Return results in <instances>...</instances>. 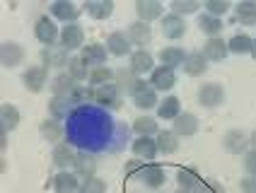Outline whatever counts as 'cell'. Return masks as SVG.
<instances>
[{"mask_svg":"<svg viewBox=\"0 0 256 193\" xmlns=\"http://www.w3.org/2000/svg\"><path fill=\"white\" fill-rule=\"evenodd\" d=\"M39 58H42V66L46 70H58V72H63V68L68 70V63H70V51H66L60 44L58 46H46V48H42V54H39Z\"/></svg>","mask_w":256,"mask_h":193,"instance_id":"1","label":"cell"},{"mask_svg":"<svg viewBox=\"0 0 256 193\" xmlns=\"http://www.w3.org/2000/svg\"><path fill=\"white\" fill-rule=\"evenodd\" d=\"M196 102L203 109H218L225 102V87L220 82H206L198 87L196 92Z\"/></svg>","mask_w":256,"mask_h":193,"instance_id":"2","label":"cell"},{"mask_svg":"<svg viewBox=\"0 0 256 193\" xmlns=\"http://www.w3.org/2000/svg\"><path fill=\"white\" fill-rule=\"evenodd\" d=\"M121 94L124 92L112 82V84H104V87L94 90V102H97L100 109H121L124 106V96Z\"/></svg>","mask_w":256,"mask_h":193,"instance_id":"3","label":"cell"},{"mask_svg":"<svg viewBox=\"0 0 256 193\" xmlns=\"http://www.w3.org/2000/svg\"><path fill=\"white\" fill-rule=\"evenodd\" d=\"M34 36H36V42L42 44L44 48H46V46H58V42H60V32H58V27L54 24V20H48V17H39V20H36Z\"/></svg>","mask_w":256,"mask_h":193,"instance_id":"4","label":"cell"},{"mask_svg":"<svg viewBox=\"0 0 256 193\" xmlns=\"http://www.w3.org/2000/svg\"><path fill=\"white\" fill-rule=\"evenodd\" d=\"M130 99H133L136 109H140V111L155 109L157 106V92L150 87V82H145V80H138V84H136L133 92H130Z\"/></svg>","mask_w":256,"mask_h":193,"instance_id":"5","label":"cell"},{"mask_svg":"<svg viewBox=\"0 0 256 193\" xmlns=\"http://www.w3.org/2000/svg\"><path fill=\"white\" fill-rule=\"evenodd\" d=\"M222 145L230 154H246L249 152V133L242 128H230L222 136Z\"/></svg>","mask_w":256,"mask_h":193,"instance_id":"6","label":"cell"},{"mask_svg":"<svg viewBox=\"0 0 256 193\" xmlns=\"http://www.w3.org/2000/svg\"><path fill=\"white\" fill-rule=\"evenodd\" d=\"M22 84H24V90L39 94L44 87L48 84V70L44 66H32V68H27L22 72Z\"/></svg>","mask_w":256,"mask_h":193,"instance_id":"7","label":"cell"},{"mask_svg":"<svg viewBox=\"0 0 256 193\" xmlns=\"http://www.w3.org/2000/svg\"><path fill=\"white\" fill-rule=\"evenodd\" d=\"M72 172L78 174V179H80V181L92 179V176L97 174V157H94L90 150H80L78 154H75Z\"/></svg>","mask_w":256,"mask_h":193,"instance_id":"8","label":"cell"},{"mask_svg":"<svg viewBox=\"0 0 256 193\" xmlns=\"http://www.w3.org/2000/svg\"><path fill=\"white\" fill-rule=\"evenodd\" d=\"M198 116H194L191 111H182L174 121H172V130L179 136V138H194L198 133Z\"/></svg>","mask_w":256,"mask_h":193,"instance_id":"9","label":"cell"},{"mask_svg":"<svg viewBox=\"0 0 256 193\" xmlns=\"http://www.w3.org/2000/svg\"><path fill=\"white\" fill-rule=\"evenodd\" d=\"M160 29H162V36L164 39H170V42H176V39H182L186 34V20L184 17H179V14H164L162 20H160Z\"/></svg>","mask_w":256,"mask_h":193,"instance_id":"10","label":"cell"},{"mask_svg":"<svg viewBox=\"0 0 256 193\" xmlns=\"http://www.w3.org/2000/svg\"><path fill=\"white\" fill-rule=\"evenodd\" d=\"M150 87L155 90V92H170V90H174V84H176V72L172 68H167V66H160V68H155L152 72H150Z\"/></svg>","mask_w":256,"mask_h":193,"instance_id":"11","label":"cell"},{"mask_svg":"<svg viewBox=\"0 0 256 193\" xmlns=\"http://www.w3.org/2000/svg\"><path fill=\"white\" fill-rule=\"evenodd\" d=\"M80 58H82L87 66H90V70H92V68H102V66H106V60H109V51H106V46L92 42V44H87V46H82V54H80Z\"/></svg>","mask_w":256,"mask_h":193,"instance_id":"12","label":"cell"},{"mask_svg":"<svg viewBox=\"0 0 256 193\" xmlns=\"http://www.w3.org/2000/svg\"><path fill=\"white\" fill-rule=\"evenodd\" d=\"M82 42H85V29L80 27L78 22L75 24H66L60 29V46L66 51H75V48H82Z\"/></svg>","mask_w":256,"mask_h":193,"instance_id":"13","label":"cell"},{"mask_svg":"<svg viewBox=\"0 0 256 193\" xmlns=\"http://www.w3.org/2000/svg\"><path fill=\"white\" fill-rule=\"evenodd\" d=\"M140 181L150 188V191H160L167 181V174H164V166L155 164V162H148L145 169L140 172Z\"/></svg>","mask_w":256,"mask_h":193,"instance_id":"14","label":"cell"},{"mask_svg":"<svg viewBox=\"0 0 256 193\" xmlns=\"http://www.w3.org/2000/svg\"><path fill=\"white\" fill-rule=\"evenodd\" d=\"M126 36L130 39L133 46H138V48H145L148 44L152 42V29L150 24H145L140 20H136V22H130L126 27Z\"/></svg>","mask_w":256,"mask_h":193,"instance_id":"15","label":"cell"},{"mask_svg":"<svg viewBox=\"0 0 256 193\" xmlns=\"http://www.w3.org/2000/svg\"><path fill=\"white\" fill-rule=\"evenodd\" d=\"M136 12H138V20H140V22L150 24V22L164 17V5L157 2V0H138V2H136Z\"/></svg>","mask_w":256,"mask_h":193,"instance_id":"16","label":"cell"},{"mask_svg":"<svg viewBox=\"0 0 256 193\" xmlns=\"http://www.w3.org/2000/svg\"><path fill=\"white\" fill-rule=\"evenodd\" d=\"M48 87H51V92H54V96H60V99H68V96L72 94V90L78 87V82L70 78V72L68 70H63V72H56L54 78H51V82H48Z\"/></svg>","mask_w":256,"mask_h":193,"instance_id":"17","label":"cell"},{"mask_svg":"<svg viewBox=\"0 0 256 193\" xmlns=\"http://www.w3.org/2000/svg\"><path fill=\"white\" fill-rule=\"evenodd\" d=\"M128 68L140 78L145 72H152V70H155V58H152L150 51H145V48H136V51L130 54V66H128Z\"/></svg>","mask_w":256,"mask_h":193,"instance_id":"18","label":"cell"},{"mask_svg":"<svg viewBox=\"0 0 256 193\" xmlns=\"http://www.w3.org/2000/svg\"><path fill=\"white\" fill-rule=\"evenodd\" d=\"M24 58V48L17 42H5L0 46V63L2 68H17Z\"/></svg>","mask_w":256,"mask_h":193,"instance_id":"19","label":"cell"},{"mask_svg":"<svg viewBox=\"0 0 256 193\" xmlns=\"http://www.w3.org/2000/svg\"><path fill=\"white\" fill-rule=\"evenodd\" d=\"M80 184H82V181L78 179L75 172L60 169L56 176H54V191L56 193H78L80 191Z\"/></svg>","mask_w":256,"mask_h":193,"instance_id":"20","label":"cell"},{"mask_svg":"<svg viewBox=\"0 0 256 193\" xmlns=\"http://www.w3.org/2000/svg\"><path fill=\"white\" fill-rule=\"evenodd\" d=\"M130 39L126 36V32H112L109 36H106V51L116 58H121V56H130Z\"/></svg>","mask_w":256,"mask_h":193,"instance_id":"21","label":"cell"},{"mask_svg":"<svg viewBox=\"0 0 256 193\" xmlns=\"http://www.w3.org/2000/svg\"><path fill=\"white\" fill-rule=\"evenodd\" d=\"M200 54L206 56V60H208V63H210V60H213V63H222V60H225V58H228V42H225V39H220V36H213V39H208V42H206V46H203V51H200Z\"/></svg>","mask_w":256,"mask_h":193,"instance_id":"22","label":"cell"},{"mask_svg":"<svg viewBox=\"0 0 256 193\" xmlns=\"http://www.w3.org/2000/svg\"><path fill=\"white\" fill-rule=\"evenodd\" d=\"M75 154H78V152L72 150L70 142H58L56 148H54V152H51V162H54V166L60 172V169H68V166H72V162H75Z\"/></svg>","mask_w":256,"mask_h":193,"instance_id":"23","label":"cell"},{"mask_svg":"<svg viewBox=\"0 0 256 193\" xmlns=\"http://www.w3.org/2000/svg\"><path fill=\"white\" fill-rule=\"evenodd\" d=\"M186 56H188V51H184L182 46H164L162 51H160V66H167V68H182L186 60Z\"/></svg>","mask_w":256,"mask_h":193,"instance_id":"24","label":"cell"},{"mask_svg":"<svg viewBox=\"0 0 256 193\" xmlns=\"http://www.w3.org/2000/svg\"><path fill=\"white\" fill-rule=\"evenodd\" d=\"M48 12L54 14L56 20L66 22V24H75V20H78V8L72 5L70 0H56V2H51Z\"/></svg>","mask_w":256,"mask_h":193,"instance_id":"25","label":"cell"},{"mask_svg":"<svg viewBox=\"0 0 256 193\" xmlns=\"http://www.w3.org/2000/svg\"><path fill=\"white\" fill-rule=\"evenodd\" d=\"M82 10H85L92 20L104 22V20H109L112 12H114V2H112V0H90V2L82 5Z\"/></svg>","mask_w":256,"mask_h":193,"instance_id":"26","label":"cell"},{"mask_svg":"<svg viewBox=\"0 0 256 193\" xmlns=\"http://www.w3.org/2000/svg\"><path fill=\"white\" fill-rule=\"evenodd\" d=\"M182 70H184L188 78H198V75H203L208 70V60H206V56L200 54V51H191V54L186 56Z\"/></svg>","mask_w":256,"mask_h":193,"instance_id":"27","label":"cell"},{"mask_svg":"<svg viewBox=\"0 0 256 193\" xmlns=\"http://www.w3.org/2000/svg\"><path fill=\"white\" fill-rule=\"evenodd\" d=\"M20 126V109L14 104H2L0 106V133H12Z\"/></svg>","mask_w":256,"mask_h":193,"instance_id":"28","label":"cell"},{"mask_svg":"<svg viewBox=\"0 0 256 193\" xmlns=\"http://www.w3.org/2000/svg\"><path fill=\"white\" fill-rule=\"evenodd\" d=\"M234 22H240L244 27H254L256 24V2L254 0H242L234 8Z\"/></svg>","mask_w":256,"mask_h":193,"instance_id":"29","label":"cell"},{"mask_svg":"<svg viewBox=\"0 0 256 193\" xmlns=\"http://www.w3.org/2000/svg\"><path fill=\"white\" fill-rule=\"evenodd\" d=\"M130 128H133V133L138 138H152V136L160 133V124H157V118H152V116H138Z\"/></svg>","mask_w":256,"mask_h":193,"instance_id":"30","label":"cell"},{"mask_svg":"<svg viewBox=\"0 0 256 193\" xmlns=\"http://www.w3.org/2000/svg\"><path fill=\"white\" fill-rule=\"evenodd\" d=\"M39 133H42V138L46 142H60L63 140V124L56 121V118H44L42 124H39Z\"/></svg>","mask_w":256,"mask_h":193,"instance_id":"31","label":"cell"},{"mask_svg":"<svg viewBox=\"0 0 256 193\" xmlns=\"http://www.w3.org/2000/svg\"><path fill=\"white\" fill-rule=\"evenodd\" d=\"M155 142H157V150L162 152V154H174V152L179 150V136L167 128V130H160L155 136Z\"/></svg>","mask_w":256,"mask_h":193,"instance_id":"32","label":"cell"},{"mask_svg":"<svg viewBox=\"0 0 256 193\" xmlns=\"http://www.w3.org/2000/svg\"><path fill=\"white\" fill-rule=\"evenodd\" d=\"M130 150H133V154L136 157H140V160H155V154L160 150H157V142L155 138H136L133 140V145H130Z\"/></svg>","mask_w":256,"mask_h":193,"instance_id":"33","label":"cell"},{"mask_svg":"<svg viewBox=\"0 0 256 193\" xmlns=\"http://www.w3.org/2000/svg\"><path fill=\"white\" fill-rule=\"evenodd\" d=\"M198 29L208 36V39H213V36H220V32H222V20L220 17H213V14L208 12H198Z\"/></svg>","mask_w":256,"mask_h":193,"instance_id":"34","label":"cell"},{"mask_svg":"<svg viewBox=\"0 0 256 193\" xmlns=\"http://www.w3.org/2000/svg\"><path fill=\"white\" fill-rule=\"evenodd\" d=\"M200 174L196 166H184V169H179L176 172V184H179V188H191V191H196L200 186Z\"/></svg>","mask_w":256,"mask_h":193,"instance_id":"35","label":"cell"},{"mask_svg":"<svg viewBox=\"0 0 256 193\" xmlns=\"http://www.w3.org/2000/svg\"><path fill=\"white\" fill-rule=\"evenodd\" d=\"M179 114H182V102H179V96H164V99L160 102V106H157V116L164 118V121H174Z\"/></svg>","mask_w":256,"mask_h":193,"instance_id":"36","label":"cell"},{"mask_svg":"<svg viewBox=\"0 0 256 193\" xmlns=\"http://www.w3.org/2000/svg\"><path fill=\"white\" fill-rule=\"evenodd\" d=\"M138 80H140V78H138L130 68H118L114 72V84L121 90V92H128V94L133 92V87L138 84Z\"/></svg>","mask_w":256,"mask_h":193,"instance_id":"37","label":"cell"},{"mask_svg":"<svg viewBox=\"0 0 256 193\" xmlns=\"http://www.w3.org/2000/svg\"><path fill=\"white\" fill-rule=\"evenodd\" d=\"M48 116L51 118H66V116H72V104L68 99H60V96H51V102H48Z\"/></svg>","mask_w":256,"mask_h":193,"instance_id":"38","label":"cell"},{"mask_svg":"<svg viewBox=\"0 0 256 193\" xmlns=\"http://www.w3.org/2000/svg\"><path fill=\"white\" fill-rule=\"evenodd\" d=\"M68 72H70V78L78 84H82L85 80H90V66H87L80 56H72L70 58V63H68Z\"/></svg>","mask_w":256,"mask_h":193,"instance_id":"39","label":"cell"},{"mask_svg":"<svg viewBox=\"0 0 256 193\" xmlns=\"http://www.w3.org/2000/svg\"><path fill=\"white\" fill-rule=\"evenodd\" d=\"M114 80V70L106 68V66H102V68H92L90 70V87L92 90H97V87H104V84H112Z\"/></svg>","mask_w":256,"mask_h":193,"instance_id":"40","label":"cell"},{"mask_svg":"<svg viewBox=\"0 0 256 193\" xmlns=\"http://www.w3.org/2000/svg\"><path fill=\"white\" fill-rule=\"evenodd\" d=\"M228 51L230 54H249L252 51V36H246V34H234V36H230L228 42Z\"/></svg>","mask_w":256,"mask_h":193,"instance_id":"41","label":"cell"},{"mask_svg":"<svg viewBox=\"0 0 256 193\" xmlns=\"http://www.w3.org/2000/svg\"><path fill=\"white\" fill-rule=\"evenodd\" d=\"M170 10H172V14H179V17L196 14L198 12V2H196V0H172Z\"/></svg>","mask_w":256,"mask_h":193,"instance_id":"42","label":"cell"},{"mask_svg":"<svg viewBox=\"0 0 256 193\" xmlns=\"http://www.w3.org/2000/svg\"><path fill=\"white\" fill-rule=\"evenodd\" d=\"M87 99H94V90H92V87H82V84H78V87L72 90V94L68 96V102H70L72 106H80Z\"/></svg>","mask_w":256,"mask_h":193,"instance_id":"43","label":"cell"},{"mask_svg":"<svg viewBox=\"0 0 256 193\" xmlns=\"http://www.w3.org/2000/svg\"><path fill=\"white\" fill-rule=\"evenodd\" d=\"M78 193H106V181L100 179V176L85 179L82 184H80V191Z\"/></svg>","mask_w":256,"mask_h":193,"instance_id":"44","label":"cell"},{"mask_svg":"<svg viewBox=\"0 0 256 193\" xmlns=\"http://www.w3.org/2000/svg\"><path fill=\"white\" fill-rule=\"evenodd\" d=\"M232 10V5H230L228 0H208L206 2V12L213 14V17H220V14H225Z\"/></svg>","mask_w":256,"mask_h":193,"instance_id":"45","label":"cell"},{"mask_svg":"<svg viewBox=\"0 0 256 193\" xmlns=\"http://www.w3.org/2000/svg\"><path fill=\"white\" fill-rule=\"evenodd\" d=\"M145 160H140V157H133V160H128L126 162V174L128 176H140V172L145 169Z\"/></svg>","mask_w":256,"mask_h":193,"instance_id":"46","label":"cell"},{"mask_svg":"<svg viewBox=\"0 0 256 193\" xmlns=\"http://www.w3.org/2000/svg\"><path fill=\"white\" fill-rule=\"evenodd\" d=\"M196 193H225V186L218 184V181H200Z\"/></svg>","mask_w":256,"mask_h":193,"instance_id":"47","label":"cell"},{"mask_svg":"<svg viewBox=\"0 0 256 193\" xmlns=\"http://www.w3.org/2000/svg\"><path fill=\"white\" fill-rule=\"evenodd\" d=\"M244 172L249 176H256V150H249L244 154Z\"/></svg>","mask_w":256,"mask_h":193,"instance_id":"48","label":"cell"},{"mask_svg":"<svg viewBox=\"0 0 256 193\" xmlns=\"http://www.w3.org/2000/svg\"><path fill=\"white\" fill-rule=\"evenodd\" d=\"M240 188H242V193H256V176H244L242 181H240Z\"/></svg>","mask_w":256,"mask_h":193,"instance_id":"49","label":"cell"},{"mask_svg":"<svg viewBox=\"0 0 256 193\" xmlns=\"http://www.w3.org/2000/svg\"><path fill=\"white\" fill-rule=\"evenodd\" d=\"M249 148H252V150H256V128L249 133Z\"/></svg>","mask_w":256,"mask_h":193,"instance_id":"50","label":"cell"},{"mask_svg":"<svg viewBox=\"0 0 256 193\" xmlns=\"http://www.w3.org/2000/svg\"><path fill=\"white\" fill-rule=\"evenodd\" d=\"M249 54H252V58L256 60V39H252V51H249Z\"/></svg>","mask_w":256,"mask_h":193,"instance_id":"51","label":"cell"},{"mask_svg":"<svg viewBox=\"0 0 256 193\" xmlns=\"http://www.w3.org/2000/svg\"><path fill=\"white\" fill-rule=\"evenodd\" d=\"M174 193H196V191H191V188H176Z\"/></svg>","mask_w":256,"mask_h":193,"instance_id":"52","label":"cell"},{"mask_svg":"<svg viewBox=\"0 0 256 193\" xmlns=\"http://www.w3.org/2000/svg\"><path fill=\"white\" fill-rule=\"evenodd\" d=\"M128 193H136V191H128Z\"/></svg>","mask_w":256,"mask_h":193,"instance_id":"53","label":"cell"}]
</instances>
